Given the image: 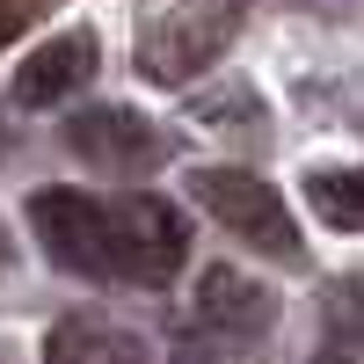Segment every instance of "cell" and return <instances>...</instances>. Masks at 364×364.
I'll return each mask as SVG.
<instances>
[{
  "label": "cell",
  "mask_w": 364,
  "mask_h": 364,
  "mask_svg": "<svg viewBox=\"0 0 364 364\" xmlns=\"http://www.w3.org/2000/svg\"><path fill=\"white\" fill-rule=\"evenodd\" d=\"M233 29H240V0H168L139 29V73L154 87H182L233 44Z\"/></svg>",
  "instance_id": "6da1fadb"
},
{
  "label": "cell",
  "mask_w": 364,
  "mask_h": 364,
  "mask_svg": "<svg viewBox=\"0 0 364 364\" xmlns=\"http://www.w3.org/2000/svg\"><path fill=\"white\" fill-rule=\"evenodd\" d=\"M109 219V277L117 284H168L190 262V226L168 197H102Z\"/></svg>",
  "instance_id": "7a4b0ae2"
},
{
  "label": "cell",
  "mask_w": 364,
  "mask_h": 364,
  "mask_svg": "<svg viewBox=\"0 0 364 364\" xmlns=\"http://www.w3.org/2000/svg\"><path fill=\"white\" fill-rule=\"evenodd\" d=\"M197 204L233 240H248V248L277 255V262H299V226H291L284 197L269 190L262 175H248V168H197Z\"/></svg>",
  "instance_id": "3957f363"
},
{
  "label": "cell",
  "mask_w": 364,
  "mask_h": 364,
  "mask_svg": "<svg viewBox=\"0 0 364 364\" xmlns=\"http://www.w3.org/2000/svg\"><path fill=\"white\" fill-rule=\"evenodd\" d=\"M29 226H37L44 255L73 277H109V219H102V197H80V190H37L29 197Z\"/></svg>",
  "instance_id": "277c9868"
},
{
  "label": "cell",
  "mask_w": 364,
  "mask_h": 364,
  "mask_svg": "<svg viewBox=\"0 0 364 364\" xmlns=\"http://www.w3.org/2000/svg\"><path fill=\"white\" fill-rule=\"evenodd\" d=\"M66 146H73L87 168H102V175H154L168 161L161 124H146L139 109H117V102L80 109L73 124H66Z\"/></svg>",
  "instance_id": "5b68a950"
},
{
  "label": "cell",
  "mask_w": 364,
  "mask_h": 364,
  "mask_svg": "<svg viewBox=\"0 0 364 364\" xmlns=\"http://www.w3.org/2000/svg\"><path fill=\"white\" fill-rule=\"evenodd\" d=\"M102 66V44H95V29H58V37H44L37 51L15 66V102L22 109H51V102H66L73 87H87Z\"/></svg>",
  "instance_id": "8992f818"
},
{
  "label": "cell",
  "mask_w": 364,
  "mask_h": 364,
  "mask_svg": "<svg viewBox=\"0 0 364 364\" xmlns=\"http://www.w3.org/2000/svg\"><path fill=\"white\" fill-rule=\"evenodd\" d=\"M197 321L211 328V336L255 343V336H269V321H277V291L255 284L248 269H233V262H211L197 277Z\"/></svg>",
  "instance_id": "52a82bcc"
},
{
  "label": "cell",
  "mask_w": 364,
  "mask_h": 364,
  "mask_svg": "<svg viewBox=\"0 0 364 364\" xmlns=\"http://www.w3.org/2000/svg\"><path fill=\"white\" fill-rule=\"evenodd\" d=\"M44 364H154V357H146V343L132 328H109L95 314H66L44 343Z\"/></svg>",
  "instance_id": "ba28073f"
},
{
  "label": "cell",
  "mask_w": 364,
  "mask_h": 364,
  "mask_svg": "<svg viewBox=\"0 0 364 364\" xmlns=\"http://www.w3.org/2000/svg\"><path fill=\"white\" fill-rule=\"evenodd\" d=\"M306 197H314V211L336 233H357L364 226V182H357V168H314L306 175Z\"/></svg>",
  "instance_id": "9c48e42d"
},
{
  "label": "cell",
  "mask_w": 364,
  "mask_h": 364,
  "mask_svg": "<svg viewBox=\"0 0 364 364\" xmlns=\"http://www.w3.org/2000/svg\"><path fill=\"white\" fill-rule=\"evenodd\" d=\"M44 8H51V0H0V44H15V37H22V29L37 22Z\"/></svg>",
  "instance_id": "30bf717a"
},
{
  "label": "cell",
  "mask_w": 364,
  "mask_h": 364,
  "mask_svg": "<svg viewBox=\"0 0 364 364\" xmlns=\"http://www.w3.org/2000/svg\"><path fill=\"white\" fill-rule=\"evenodd\" d=\"M15 262V240H8V226H0V269H8Z\"/></svg>",
  "instance_id": "8fae6325"
},
{
  "label": "cell",
  "mask_w": 364,
  "mask_h": 364,
  "mask_svg": "<svg viewBox=\"0 0 364 364\" xmlns=\"http://www.w3.org/2000/svg\"><path fill=\"white\" fill-rule=\"evenodd\" d=\"M0 161H8V132H0Z\"/></svg>",
  "instance_id": "7c38bea8"
}]
</instances>
